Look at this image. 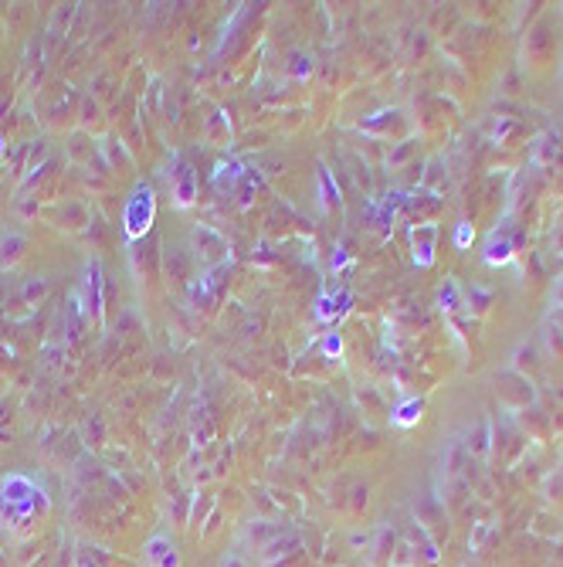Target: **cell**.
I'll use <instances>...</instances> for the list:
<instances>
[{
	"label": "cell",
	"mask_w": 563,
	"mask_h": 567,
	"mask_svg": "<svg viewBox=\"0 0 563 567\" xmlns=\"http://www.w3.org/2000/svg\"><path fill=\"white\" fill-rule=\"evenodd\" d=\"M160 567H180V557H177V551H170L163 561H160Z\"/></svg>",
	"instance_id": "2"
},
{
	"label": "cell",
	"mask_w": 563,
	"mask_h": 567,
	"mask_svg": "<svg viewBox=\"0 0 563 567\" xmlns=\"http://www.w3.org/2000/svg\"><path fill=\"white\" fill-rule=\"evenodd\" d=\"M146 551H150V561H163L173 547H170V540L167 536H153L150 544H146Z\"/></svg>",
	"instance_id": "1"
}]
</instances>
